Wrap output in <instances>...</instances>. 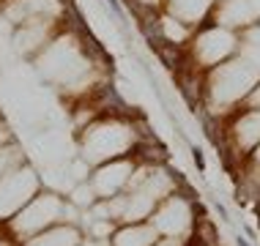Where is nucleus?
I'll return each mask as SVG.
<instances>
[{
  "label": "nucleus",
  "mask_w": 260,
  "mask_h": 246,
  "mask_svg": "<svg viewBox=\"0 0 260 246\" xmlns=\"http://www.w3.org/2000/svg\"><path fill=\"white\" fill-rule=\"evenodd\" d=\"M107 6H110V8H112V14L118 16L120 22L126 20V16H124V8H120V3H118V0H107Z\"/></svg>",
  "instance_id": "nucleus-2"
},
{
  "label": "nucleus",
  "mask_w": 260,
  "mask_h": 246,
  "mask_svg": "<svg viewBox=\"0 0 260 246\" xmlns=\"http://www.w3.org/2000/svg\"><path fill=\"white\" fill-rule=\"evenodd\" d=\"M192 162L198 164V170H200V172H203V170H206V159H203V150H200L198 145H192Z\"/></svg>",
  "instance_id": "nucleus-1"
},
{
  "label": "nucleus",
  "mask_w": 260,
  "mask_h": 246,
  "mask_svg": "<svg viewBox=\"0 0 260 246\" xmlns=\"http://www.w3.org/2000/svg\"><path fill=\"white\" fill-rule=\"evenodd\" d=\"M236 244H238V246H250V241H246V238H241V236H238V241H236Z\"/></svg>",
  "instance_id": "nucleus-3"
}]
</instances>
